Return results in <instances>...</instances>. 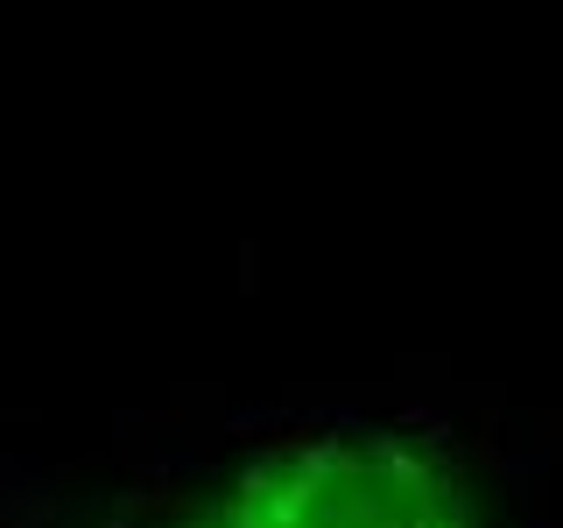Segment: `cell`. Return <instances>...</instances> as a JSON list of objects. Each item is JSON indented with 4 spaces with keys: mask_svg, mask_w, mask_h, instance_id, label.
<instances>
[{
    "mask_svg": "<svg viewBox=\"0 0 563 528\" xmlns=\"http://www.w3.org/2000/svg\"><path fill=\"white\" fill-rule=\"evenodd\" d=\"M169 528H500L472 465L409 430H303L169 507Z\"/></svg>",
    "mask_w": 563,
    "mask_h": 528,
    "instance_id": "1",
    "label": "cell"
}]
</instances>
